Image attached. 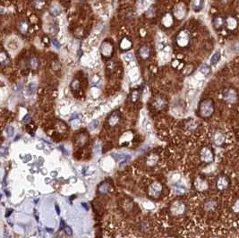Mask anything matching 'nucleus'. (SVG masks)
Masks as SVG:
<instances>
[{"label": "nucleus", "instance_id": "f257e3e1", "mask_svg": "<svg viewBox=\"0 0 239 238\" xmlns=\"http://www.w3.org/2000/svg\"><path fill=\"white\" fill-rule=\"evenodd\" d=\"M200 116L203 118H208L214 113V104L211 100H204L201 102L199 107Z\"/></svg>", "mask_w": 239, "mask_h": 238}, {"label": "nucleus", "instance_id": "f03ea898", "mask_svg": "<svg viewBox=\"0 0 239 238\" xmlns=\"http://www.w3.org/2000/svg\"><path fill=\"white\" fill-rule=\"evenodd\" d=\"M101 53L103 57H111L114 53V46L112 42H110L109 40H104L101 45Z\"/></svg>", "mask_w": 239, "mask_h": 238}, {"label": "nucleus", "instance_id": "7ed1b4c3", "mask_svg": "<svg viewBox=\"0 0 239 238\" xmlns=\"http://www.w3.org/2000/svg\"><path fill=\"white\" fill-rule=\"evenodd\" d=\"M176 43L180 47H186L190 43V34L188 31L182 30L176 36Z\"/></svg>", "mask_w": 239, "mask_h": 238}, {"label": "nucleus", "instance_id": "20e7f679", "mask_svg": "<svg viewBox=\"0 0 239 238\" xmlns=\"http://www.w3.org/2000/svg\"><path fill=\"white\" fill-rule=\"evenodd\" d=\"M186 13H187V9L184 3H179L177 6L175 7L174 11H173V14L177 20L184 19L186 15Z\"/></svg>", "mask_w": 239, "mask_h": 238}, {"label": "nucleus", "instance_id": "39448f33", "mask_svg": "<svg viewBox=\"0 0 239 238\" xmlns=\"http://www.w3.org/2000/svg\"><path fill=\"white\" fill-rule=\"evenodd\" d=\"M167 100L165 98L161 97V96H157L153 99L152 100V107L157 110V111H160V110H163L166 107H167Z\"/></svg>", "mask_w": 239, "mask_h": 238}, {"label": "nucleus", "instance_id": "423d86ee", "mask_svg": "<svg viewBox=\"0 0 239 238\" xmlns=\"http://www.w3.org/2000/svg\"><path fill=\"white\" fill-rule=\"evenodd\" d=\"M223 99L227 103H235L237 101V94L233 90H227L223 94Z\"/></svg>", "mask_w": 239, "mask_h": 238}, {"label": "nucleus", "instance_id": "0eeeda50", "mask_svg": "<svg viewBox=\"0 0 239 238\" xmlns=\"http://www.w3.org/2000/svg\"><path fill=\"white\" fill-rule=\"evenodd\" d=\"M201 157H202V160L207 163L212 162L214 159V154L212 152V151L210 148H203L202 152H201Z\"/></svg>", "mask_w": 239, "mask_h": 238}, {"label": "nucleus", "instance_id": "6e6552de", "mask_svg": "<svg viewBox=\"0 0 239 238\" xmlns=\"http://www.w3.org/2000/svg\"><path fill=\"white\" fill-rule=\"evenodd\" d=\"M212 141H213V143L218 147L222 146L224 144V142H225V135H224V133L221 132L220 131H216L212 135Z\"/></svg>", "mask_w": 239, "mask_h": 238}, {"label": "nucleus", "instance_id": "1a4fd4ad", "mask_svg": "<svg viewBox=\"0 0 239 238\" xmlns=\"http://www.w3.org/2000/svg\"><path fill=\"white\" fill-rule=\"evenodd\" d=\"M162 192V185L158 183V182H154L152 183L151 187H150V194L153 197H158L161 194Z\"/></svg>", "mask_w": 239, "mask_h": 238}, {"label": "nucleus", "instance_id": "9d476101", "mask_svg": "<svg viewBox=\"0 0 239 238\" xmlns=\"http://www.w3.org/2000/svg\"><path fill=\"white\" fill-rule=\"evenodd\" d=\"M216 185H217V188L220 191H223V190H226L228 185H229V180L228 178L226 176V175H220L217 182H216Z\"/></svg>", "mask_w": 239, "mask_h": 238}, {"label": "nucleus", "instance_id": "9b49d317", "mask_svg": "<svg viewBox=\"0 0 239 238\" xmlns=\"http://www.w3.org/2000/svg\"><path fill=\"white\" fill-rule=\"evenodd\" d=\"M184 205L180 202H176V203H174L172 205V208H171V211L173 214L178 216V215H181L184 212Z\"/></svg>", "mask_w": 239, "mask_h": 238}, {"label": "nucleus", "instance_id": "f8f14e48", "mask_svg": "<svg viewBox=\"0 0 239 238\" xmlns=\"http://www.w3.org/2000/svg\"><path fill=\"white\" fill-rule=\"evenodd\" d=\"M119 120H120L119 113H118L117 111H116V112L112 113V114L109 116V117L108 120H107V123H108V124H109L110 127H114L115 125H117V124H118Z\"/></svg>", "mask_w": 239, "mask_h": 238}, {"label": "nucleus", "instance_id": "ddd939ff", "mask_svg": "<svg viewBox=\"0 0 239 238\" xmlns=\"http://www.w3.org/2000/svg\"><path fill=\"white\" fill-rule=\"evenodd\" d=\"M132 45L133 44H132L131 39L127 37H124L120 41V49L123 51H126V50H129L131 49Z\"/></svg>", "mask_w": 239, "mask_h": 238}, {"label": "nucleus", "instance_id": "4468645a", "mask_svg": "<svg viewBox=\"0 0 239 238\" xmlns=\"http://www.w3.org/2000/svg\"><path fill=\"white\" fill-rule=\"evenodd\" d=\"M88 141V134L85 132H81L77 135L76 137V143L78 146H83L86 144V142Z\"/></svg>", "mask_w": 239, "mask_h": 238}, {"label": "nucleus", "instance_id": "2eb2a0df", "mask_svg": "<svg viewBox=\"0 0 239 238\" xmlns=\"http://www.w3.org/2000/svg\"><path fill=\"white\" fill-rule=\"evenodd\" d=\"M161 23H162V24H163L166 28H169V27H171V26L173 25V16H172V15H170V14H166V15L163 16V18H162V20H161Z\"/></svg>", "mask_w": 239, "mask_h": 238}, {"label": "nucleus", "instance_id": "dca6fc26", "mask_svg": "<svg viewBox=\"0 0 239 238\" xmlns=\"http://www.w3.org/2000/svg\"><path fill=\"white\" fill-rule=\"evenodd\" d=\"M139 54H140V57L142 58V59H147L149 57H150V49L146 46H143L141 47L140 50H139Z\"/></svg>", "mask_w": 239, "mask_h": 238}, {"label": "nucleus", "instance_id": "f3484780", "mask_svg": "<svg viewBox=\"0 0 239 238\" xmlns=\"http://www.w3.org/2000/svg\"><path fill=\"white\" fill-rule=\"evenodd\" d=\"M226 26L229 30H235L237 27V21L233 17H229L226 21Z\"/></svg>", "mask_w": 239, "mask_h": 238}, {"label": "nucleus", "instance_id": "a211bd4d", "mask_svg": "<svg viewBox=\"0 0 239 238\" xmlns=\"http://www.w3.org/2000/svg\"><path fill=\"white\" fill-rule=\"evenodd\" d=\"M195 187L198 189V190H201V191H204L208 188V184L206 183V181L203 180V179H197L195 183Z\"/></svg>", "mask_w": 239, "mask_h": 238}, {"label": "nucleus", "instance_id": "6ab92c4d", "mask_svg": "<svg viewBox=\"0 0 239 238\" xmlns=\"http://www.w3.org/2000/svg\"><path fill=\"white\" fill-rule=\"evenodd\" d=\"M18 30L22 34H27L28 30H29V24L26 21H22L19 25H18Z\"/></svg>", "mask_w": 239, "mask_h": 238}, {"label": "nucleus", "instance_id": "aec40b11", "mask_svg": "<svg viewBox=\"0 0 239 238\" xmlns=\"http://www.w3.org/2000/svg\"><path fill=\"white\" fill-rule=\"evenodd\" d=\"M225 23H226V21H225L222 17H220V16L216 17V18L214 19V21H213V25H214V27H215L216 29H219V28H221Z\"/></svg>", "mask_w": 239, "mask_h": 238}, {"label": "nucleus", "instance_id": "412c9836", "mask_svg": "<svg viewBox=\"0 0 239 238\" xmlns=\"http://www.w3.org/2000/svg\"><path fill=\"white\" fill-rule=\"evenodd\" d=\"M29 66H30V68H31V70L36 71V70L39 68V66L38 58L35 57H31V58L30 59V61H29Z\"/></svg>", "mask_w": 239, "mask_h": 238}, {"label": "nucleus", "instance_id": "4be33fe9", "mask_svg": "<svg viewBox=\"0 0 239 238\" xmlns=\"http://www.w3.org/2000/svg\"><path fill=\"white\" fill-rule=\"evenodd\" d=\"M109 184L107 182H103L100 186H99V192L101 194H108L109 192Z\"/></svg>", "mask_w": 239, "mask_h": 238}, {"label": "nucleus", "instance_id": "5701e85b", "mask_svg": "<svg viewBox=\"0 0 239 238\" xmlns=\"http://www.w3.org/2000/svg\"><path fill=\"white\" fill-rule=\"evenodd\" d=\"M0 62H1L2 66H7L10 62L7 54H6V52L4 50H2L1 54H0Z\"/></svg>", "mask_w": 239, "mask_h": 238}, {"label": "nucleus", "instance_id": "b1692460", "mask_svg": "<svg viewBox=\"0 0 239 238\" xmlns=\"http://www.w3.org/2000/svg\"><path fill=\"white\" fill-rule=\"evenodd\" d=\"M219 58H220V53H219V51H217V52L212 56V57H211V64L212 66L216 65V64L219 62Z\"/></svg>", "mask_w": 239, "mask_h": 238}, {"label": "nucleus", "instance_id": "393cba45", "mask_svg": "<svg viewBox=\"0 0 239 238\" xmlns=\"http://www.w3.org/2000/svg\"><path fill=\"white\" fill-rule=\"evenodd\" d=\"M50 11L51 15H54V16L59 15H60V13H61L60 8H59L58 7H57V6H52V7H50Z\"/></svg>", "mask_w": 239, "mask_h": 238}, {"label": "nucleus", "instance_id": "a878e982", "mask_svg": "<svg viewBox=\"0 0 239 238\" xmlns=\"http://www.w3.org/2000/svg\"><path fill=\"white\" fill-rule=\"evenodd\" d=\"M71 89L73 91H77L79 90L80 89V82L78 80H74L72 82H71Z\"/></svg>", "mask_w": 239, "mask_h": 238}, {"label": "nucleus", "instance_id": "bb28decb", "mask_svg": "<svg viewBox=\"0 0 239 238\" xmlns=\"http://www.w3.org/2000/svg\"><path fill=\"white\" fill-rule=\"evenodd\" d=\"M46 0H34V6L38 9H41L44 7Z\"/></svg>", "mask_w": 239, "mask_h": 238}, {"label": "nucleus", "instance_id": "cd10ccee", "mask_svg": "<svg viewBox=\"0 0 239 238\" xmlns=\"http://www.w3.org/2000/svg\"><path fill=\"white\" fill-rule=\"evenodd\" d=\"M140 98V92L138 90H133L132 93H131V100L133 102H136Z\"/></svg>", "mask_w": 239, "mask_h": 238}, {"label": "nucleus", "instance_id": "c85d7f7f", "mask_svg": "<svg viewBox=\"0 0 239 238\" xmlns=\"http://www.w3.org/2000/svg\"><path fill=\"white\" fill-rule=\"evenodd\" d=\"M210 67L206 65H203L202 67H201V73H203L205 76H207L209 74H210Z\"/></svg>", "mask_w": 239, "mask_h": 238}, {"label": "nucleus", "instance_id": "c756f323", "mask_svg": "<svg viewBox=\"0 0 239 238\" xmlns=\"http://www.w3.org/2000/svg\"><path fill=\"white\" fill-rule=\"evenodd\" d=\"M36 90V87H35V84L34 83H31L29 86H28V89H27V91H28V94L29 95H32Z\"/></svg>", "mask_w": 239, "mask_h": 238}, {"label": "nucleus", "instance_id": "7c9ffc66", "mask_svg": "<svg viewBox=\"0 0 239 238\" xmlns=\"http://www.w3.org/2000/svg\"><path fill=\"white\" fill-rule=\"evenodd\" d=\"M154 14H155V8L152 7H151V8L146 12L145 15H146L147 17H149V18H152V17L154 16Z\"/></svg>", "mask_w": 239, "mask_h": 238}, {"label": "nucleus", "instance_id": "2f4dec72", "mask_svg": "<svg viewBox=\"0 0 239 238\" xmlns=\"http://www.w3.org/2000/svg\"><path fill=\"white\" fill-rule=\"evenodd\" d=\"M6 132H7V134L8 137H12L13 134H14V128L12 126H7Z\"/></svg>", "mask_w": 239, "mask_h": 238}, {"label": "nucleus", "instance_id": "473e14b6", "mask_svg": "<svg viewBox=\"0 0 239 238\" xmlns=\"http://www.w3.org/2000/svg\"><path fill=\"white\" fill-rule=\"evenodd\" d=\"M175 190H176V193L177 194H180V195L181 194H184L185 193V189L183 188V187H176Z\"/></svg>", "mask_w": 239, "mask_h": 238}, {"label": "nucleus", "instance_id": "72a5a7b5", "mask_svg": "<svg viewBox=\"0 0 239 238\" xmlns=\"http://www.w3.org/2000/svg\"><path fill=\"white\" fill-rule=\"evenodd\" d=\"M98 124H98V121H97V120H94L93 122H91V123L90 124L89 127H90V129L94 130V129H96V128H97Z\"/></svg>", "mask_w": 239, "mask_h": 238}, {"label": "nucleus", "instance_id": "f704fd0d", "mask_svg": "<svg viewBox=\"0 0 239 238\" xmlns=\"http://www.w3.org/2000/svg\"><path fill=\"white\" fill-rule=\"evenodd\" d=\"M64 230H65V233L67 234V235H72V234H73V231H72V228L70 227V226H66L65 227H64Z\"/></svg>", "mask_w": 239, "mask_h": 238}, {"label": "nucleus", "instance_id": "c9c22d12", "mask_svg": "<svg viewBox=\"0 0 239 238\" xmlns=\"http://www.w3.org/2000/svg\"><path fill=\"white\" fill-rule=\"evenodd\" d=\"M31 116L30 115H26L25 116H24V118L23 119V124H29L30 122H31Z\"/></svg>", "mask_w": 239, "mask_h": 238}, {"label": "nucleus", "instance_id": "e433bc0d", "mask_svg": "<svg viewBox=\"0 0 239 238\" xmlns=\"http://www.w3.org/2000/svg\"><path fill=\"white\" fill-rule=\"evenodd\" d=\"M234 210H235L236 213H238V214H239V201H238V202H235V204L234 205Z\"/></svg>", "mask_w": 239, "mask_h": 238}, {"label": "nucleus", "instance_id": "4c0bfd02", "mask_svg": "<svg viewBox=\"0 0 239 238\" xmlns=\"http://www.w3.org/2000/svg\"><path fill=\"white\" fill-rule=\"evenodd\" d=\"M52 44L55 46L56 49H60V44H59V43H58V41H57L56 39H53V40H52Z\"/></svg>", "mask_w": 239, "mask_h": 238}, {"label": "nucleus", "instance_id": "58836bf2", "mask_svg": "<svg viewBox=\"0 0 239 238\" xmlns=\"http://www.w3.org/2000/svg\"><path fill=\"white\" fill-rule=\"evenodd\" d=\"M12 212H13V210H12V209H9V211H8V212H7V217H8V216H9V215H10Z\"/></svg>", "mask_w": 239, "mask_h": 238}, {"label": "nucleus", "instance_id": "ea45409f", "mask_svg": "<svg viewBox=\"0 0 239 238\" xmlns=\"http://www.w3.org/2000/svg\"><path fill=\"white\" fill-rule=\"evenodd\" d=\"M56 210H57V212L58 214H60V210H59V207L58 205H56Z\"/></svg>", "mask_w": 239, "mask_h": 238}, {"label": "nucleus", "instance_id": "a19ab883", "mask_svg": "<svg viewBox=\"0 0 239 238\" xmlns=\"http://www.w3.org/2000/svg\"><path fill=\"white\" fill-rule=\"evenodd\" d=\"M47 230V232L49 233H52L53 232V229H50V228H46Z\"/></svg>", "mask_w": 239, "mask_h": 238}, {"label": "nucleus", "instance_id": "79ce46f5", "mask_svg": "<svg viewBox=\"0 0 239 238\" xmlns=\"http://www.w3.org/2000/svg\"><path fill=\"white\" fill-rule=\"evenodd\" d=\"M143 1H144V0H141V3H142Z\"/></svg>", "mask_w": 239, "mask_h": 238}, {"label": "nucleus", "instance_id": "37998d69", "mask_svg": "<svg viewBox=\"0 0 239 238\" xmlns=\"http://www.w3.org/2000/svg\"><path fill=\"white\" fill-rule=\"evenodd\" d=\"M168 238H175V237H168Z\"/></svg>", "mask_w": 239, "mask_h": 238}]
</instances>
